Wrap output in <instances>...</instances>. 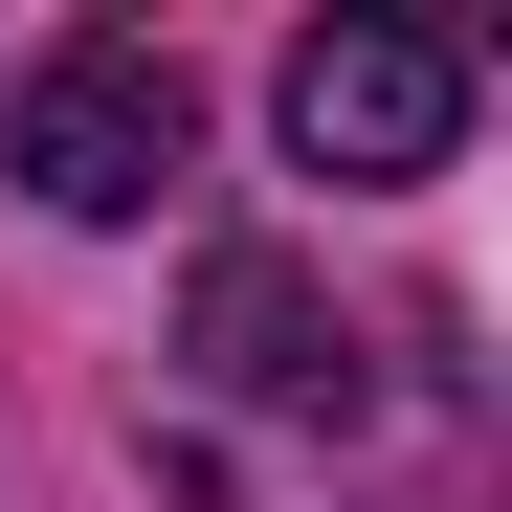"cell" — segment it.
Here are the masks:
<instances>
[{
    "mask_svg": "<svg viewBox=\"0 0 512 512\" xmlns=\"http://www.w3.org/2000/svg\"><path fill=\"white\" fill-rule=\"evenodd\" d=\"M468 23H379V0H334V23L268 67V112H290V156L312 179H446V134H468Z\"/></svg>",
    "mask_w": 512,
    "mask_h": 512,
    "instance_id": "2",
    "label": "cell"
},
{
    "mask_svg": "<svg viewBox=\"0 0 512 512\" xmlns=\"http://www.w3.org/2000/svg\"><path fill=\"white\" fill-rule=\"evenodd\" d=\"M179 357H201L245 423H379L357 334L312 312V268H290V245H223V268H201V312H179Z\"/></svg>",
    "mask_w": 512,
    "mask_h": 512,
    "instance_id": "3",
    "label": "cell"
},
{
    "mask_svg": "<svg viewBox=\"0 0 512 512\" xmlns=\"http://www.w3.org/2000/svg\"><path fill=\"white\" fill-rule=\"evenodd\" d=\"M179 156H201V112H179V67H156L134 23L45 45L23 112H0V179H23L45 223H156V201H179Z\"/></svg>",
    "mask_w": 512,
    "mask_h": 512,
    "instance_id": "1",
    "label": "cell"
}]
</instances>
